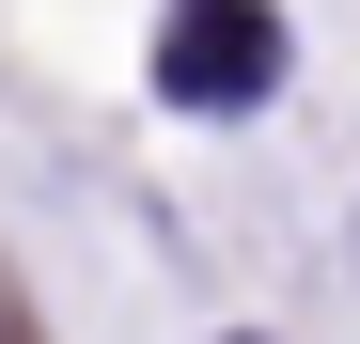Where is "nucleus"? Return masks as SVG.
I'll return each mask as SVG.
<instances>
[{"label": "nucleus", "mask_w": 360, "mask_h": 344, "mask_svg": "<svg viewBox=\"0 0 360 344\" xmlns=\"http://www.w3.org/2000/svg\"><path fill=\"white\" fill-rule=\"evenodd\" d=\"M157 94H172V110H266V94H282V16H266V0H172Z\"/></svg>", "instance_id": "f257e3e1"}]
</instances>
